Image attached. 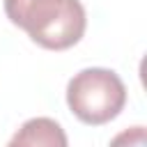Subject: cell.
I'll list each match as a JSON object with an SVG mask.
<instances>
[{
  "label": "cell",
  "instance_id": "obj_4",
  "mask_svg": "<svg viewBox=\"0 0 147 147\" xmlns=\"http://www.w3.org/2000/svg\"><path fill=\"white\" fill-rule=\"evenodd\" d=\"M110 147H147V133L145 126H131L117 133L110 140Z\"/></svg>",
  "mask_w": 147,
  "mask_h": 147
},
{
  "label": "cell",
  "instance_id": "obj_1",
  "mask_svg": "<svg viewBox=\"0 0 147 147\" xmlns=\"http://www.w3.org/2000/svg\"><path fill=\"white\" fill-rule=\"evenodd\" d=\"M5 14L34 44L48 51L71 48L87 25L80 0H5Z\"/></svg>",
  "mask_w": 147,
  "mask_h": 147
},
{
  "label": "cell",
  "instance_id": "obj_2",
  "mask_svg": "<svg viewBox=\"0 0 147 147\" xmlns=\"http://www.w3.org/2000/svg\"><path fill=\"white\" fill-rule=\"evenodd\" d=\"M67 103L80 122L99 126L119 115L126 103V87L110 69H83L67 85Z\"/></svg>",
  "mask_w": 147,
  "mask_h": 147
},
{
  "label": "cell",
  "instance_id": "obj_3",
  "mask_svg": "<svg viewBox=\"0 0 147 147\" xmlns=\"http://www.w3.org/2000/svg\"><path fill=\"white\" fill-rule=\"evenodd\" d=\"M7 147H69L64 129L51 117H32L11 136Z\"/></svg>",
  "mask_w": 147,
  "mask_h": 147
}]
</instances>
